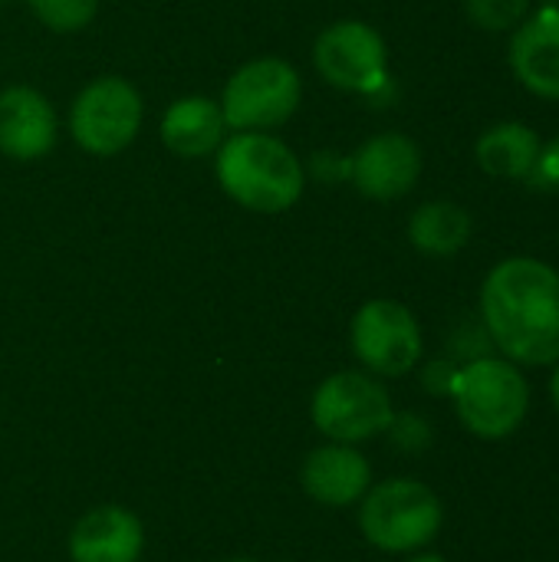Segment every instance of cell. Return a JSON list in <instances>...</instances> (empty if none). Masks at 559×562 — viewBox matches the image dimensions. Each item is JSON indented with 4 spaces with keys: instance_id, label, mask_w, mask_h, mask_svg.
Listing matches in <instances>:
<instances>
[{
    "instance_id": "obj_1",
    "label": "cell",
    "mask_w": 559,
    "mask_h": 562,
    "mask_svg": "<svg viewBox=\"0 0 559 562\" xmlns=\"http://www.w3.org/2000/svg\"><path fill=\"white\" fill-rule=\"evenodd\" d=\"M481 323L514 366H557L559 270L537 257L501 260L481 286Z\"/></svg>"
},
{
    "instance_id": "obj_2",
    "label": "cell",
    "mask_w": 559,
    "mask_h": 562,
    "mask_svg": "<svg viewBox=\"0 0 559 562\" xmlns=\"http://www.w3.org/2000/svg\"><path fill=\"white\" fill-rule=\"evenodd\" d=\"M214 175L221 191L254 214H283L306 188L303 161L270 132H234L224 138L214 158Z\"/></svg>"
},
{
    "instance_id": "obj_3",
    "label": "cell",
    "mask_w": 559,
    "mask_h": 562,
    "mask_svg": "<svg viewBox=\"0 0 559 562\" xmlns=\"http://www.w3.org/2000/svg\"><path fill=\"white\" fill-rule=\"evenodd\" d=\"M451 402L465 431L481 441H504L530 412V385L511 359L484 356L461 366Z\"/></svg>"
},
{
    "instance_id": "obj_4",
    "label": "cell",
    "mask_w": 559,
    "mask_h": 562,
    "mask_svg": "<svg viewBox=\"0 0 559 562\" xmlns=\"http://www.w3.org/2000/svg\"><path fill=\"white\" fill-rule=\"evenodd\" d=\"M445 524L441 497L415 477L372 484L359 501V530L382 553H418Z\"/></svg>"
},
{
    "instance_id": "obj_5",
    "label": "cell",
    "mask_w": 559,
    "mask_h": 562,
    "mask_svg": "<svg viewBox=\"0 0 559 562\" xmlns=\"http://www.w3.org/2000/svg\"><path fill=\"white\" fill-rule=\"evenodd\" d=\"M395 415L389 389L359 369L333 372L320 382L310 402V418L320 435L336 445H362L385 435Z\"/></svg>"
},
{
    "instance_id": "obj_6",
    "label": "cell",
    "mask_w": 559,
    "mask_h": 562,
    "mask_svg": "<svg viewBox=\"0 0 559 562\" xmlns=\"http://www.w3.org/2000/svg\"><path fill=\"white\" fill-rule=\"evenodd\" d=\"M303 82L293 63L260 56L244 63L224 86L221 112L231 132H270L293 119L300 109Z\"/></svg>"
},
{
    "instance_id": "obj_7",
    "label": "cell",
    "mask_w": 559,
    "mask_h": 562,
    "mask_svg": "<svg viewBox=\"0 0 559 562\" xmlns=\"http://www.w3.org/2000/svg\"><path fill=\"white\" fill-rule=\"evenodd\" d=\"M142 115H145L142 95L128 79L99 76L72 99L69 132L82 151L96 158H112L135 142L142 128Z\"/></svg>"
},
{
    "instance_id": "obj_8",
    "label": "cell",
    "mask_w": 559,
    "mask_h": 562,
    "mask_svg": "<svg viewBox=\"0 0 559 562\" xmlns=\"http://www.w3.org/2000/svg\"><path fill=\"white\" fill-rule=\"evenodd\" d=\"M349 342L359 366L376 379H399L422 366L425 339L415 313L399 300H369L356 310Z\"/></svg>"
},
{
    "instance_id": "obj_9",
    "label": "cell",
    "mask_w": 559,
    "mask_h": 562,
    "mask_svg": "<svg viewBox=\"0 0 559 562\" xmlns=\"http://www.w3.org/2000/svg\"><path fill=\"white\" fill-rule=\"evenodd\" d=\"M316 72L343 92L376 99L389 86V46L366 20H336L313 43Z\"/></svg>"
},
{
    "instance_id": "obj_10",
    "label": "cell",
    "mask_w": 559,
    "mask_h": 562,
    "mask_svg": "<svg viewBox=\"0 0 559 562\" xmlns=\"http://www.w3.org/2000/svg\"><path fill=\"white\" fill-rule=\"evenodd\" d=\"M422 178V148L402 132L366 138L349 155V181L369 201L405 198Z\"/></svg>"
},
{
    "instance_id": "obj_11",
    "label": "cell",
    "mask_w": 559,
    "mask_h": 562,
    "mask_svg": "<svg viewBox=\"0 0 559 562\" xmlns=\"http://www.w3.org/2000/svg\"><path fill=\"white\" fill-rule=\"evenodd\" d=\"M56 109L33 86L0 89V155L13 161H40L56 145Z\"/></svg>"
},
{
    "instance_id": "obj_12",
    "label": "cell",
    "mask_w": 559,
    "mask_h": 562,
    "mask_svg": "<svg viewBox=\"0 0 559 562\" xmlns=\"http://www.w3.org/2000/svg\"><path fill=\"white\" fill-rule=\"evenodd\" d=\"M507 63L527 92L559 102V7L537 10L511 33Z\"/></svg>"
},
{
    "instance_id": "obj_13",
    "label": "cell",
    "mask_w": 559,
    "mask_h": 562,
    "mask_svg": "<svg viewBox=\"0 0 559 562\" xmlns=\"http://www.w3.org/2000/svg\"><path fill=\"white\" fill-rule=\"evenodd\" d=\"M300 484L310 501L323 507H353L372 487V464L356 445H323L303 461Z\"/></svg>"
},
{
    "instance_id": "obj_14",
    "label": "cell",
    "mask_w": 559,
    "mask_h": 562,
    "mask_svg": "<svg viewBox=\"0 0 559 562\" xmlns=\"http://www.w3.org/2000/svg\"><path fill=\"white\" fill-rule=\"evenodd\" d=\"M145 553L142 520L119 504H102L82 514L69 533L72 562H138Z\"/></svg>"
},
{
    "instance_id": "obj_15",
    "label": "cell",
    "mask_w": 559,
    "mask_h": 562,
    "mask_svg": "<svg viewBox=\"0 0 559 562\" xmlns=\"http://www.w3.org/2000/svg\"><path fill=\"white\" fill-rule=\"evenodd\" d=\"M227 138L221 102L208 95H181L161 119V142L181 158H208Z\"/></svg>"
},
{
    "instance_id": "obj_16",
    "label": "cell",
    "mask_w": 559,
    "mask_h": 562,
    "mask_svg": "<svg viewBox=\"0 0 559 562\" xmlns=\"http://www.w3.org/2000/svg\"><path fill=\"white\" fill-rule=\"evenodd\" d=\"M540 148H544V142L530 125L497 122L478 138L474 158H478L484 175L517 181V178H530V171L540 158Z\"/></svg>"
},
{
    "instance_id": "obj_17",
    "label": "cell",
    "mask_w": 559,
    "mask_h": 562,
    "mask_svg": "<svg viewBox=\"0 0 559 562\" xmlns=\"http://www.w3.org/2000/svg\"><path fill=\"white\" fill-rule=\"evenodd\" d=\"M471 214L455 201H425L409 221V240L425 257H455L471 240Z\"/></svg>"
},
{
    "instance_id": "obj_18",
    "label": "cell",
    "mask_w": 559,
    "mask_h": 562,
    "mask_svg": "<svg viewBox=\"0 0 559 562\" xmlns=\"http://www.w3.org/2000/svg\"><path fill=\"white\" fill-rule=\"evenodd\" d=\"M534 0H465V13L478 30L488 33H514L530 16Z\"/></svg>"
},
{
    "instance_id": "obj_19",
    "label": "cell",
    "mask_w": 559,
    "mask_h": 562,
    "mask_svg": "<svg viewBox=\"0 0 559 562\" xmlns=\"http://www.w3.org/2000/svg\"><path fill=\"white\" fill-rule=\"evenodd\" d=\"M43 26L53 33H79L92 23L99 0H26Z\"/></svg>"
},
{
    "instance_id": "obj_20",
    "label": "cell",
    "mask_w": 559,
    "mask_h": 562,
    "mask_svg": "<svg viewBox=\"0 0 559 562\" xmlns=\"http://www.w3.org/2000/svg\"><path fill=\"white\" fill-rule=\"evenodd\" d=\"M385 435H389L392 448L402 451V454H422L435 441V431H432L428 418H422L415 412H395L389 428H385Z\"/></svg>"
},
{
    "instance_id": "obj_21",
    "label": "cell",
    "mask_w": 559,
    "mask_h": 562,
    "mask_svg": "<svg viewBox=\"0 0 559 562\" xmlns=\"http://www.w3.org/2000/svg\"><path fill=\"white\" fill-rule=\"evenodd\" d=\"M448 349H451V356H448V359H455L458 366H465V362H474V359L491 356L494 342H491V336H488L484 323H468V326H458V329H455V336H451Z\"/></svg>"
},
{
    "instance_id": "obj_22",
    "label": "cell",
    "mask_w": 559,
    "mask_h": 562,
    "mask_svg": "<svg viewBox=\"0 0 559 562\" xmlns=\"http://www.w3.org/2000/svg\"><path fill=\"white\" fill-rule=\"evenodd\" d=\"M458 372H461V366L455 359H448V356L445 359H428L422 366V389L428 395H435V398H451Z\"/></svg>"
},
{
    "instance_id": "obj_23",
    "label": "cell",
    "mask_w": 559,
    "mask_h": 562,
    "mask_svg": "<svg viewBox=\"0 0 559 562\" xmlns=\"http://www.w3.org/2000/svg\"><path fill=\"white\" fill-rule=\"evenodd\" d=\"M527 181L534 188H544V191H559V135L540 148V158H537Z\"/></svg>"
},
{
    "instance_id": "obj_24",
    "label": "cell",
    "mask_w": 559,
    "mask_h": 562,
    "mask_svg": "<svg viewBox=\"0 0 559 562\" xmlns=\"http://www.w3.org/2000/svg\"><path fill=\"white\" fill-rule=\"evenodd\" d=\"M313 171L320 181L336 184L339 178H349V158L333 155V151H320V155H313Z\"/></svg>"
},
{
    "instance_id": "obj_25",
    "label": "cell",
    "mask_w": 559,
    "mask_h": 562,
    "mask_svg": "<svg viewBox=\"0 0 559 562\" xmlns=\"http://www.w3.org/2000/svg\"><path fill=\"white\" fill-rule=\"evenodd\" d=\"M405 562H448L441 553H428V550H418V553H409Z\"/></svg>"
},
{
    "instance_id": "obj_26",
    "label": "cell",
    "mask_w": 559,
    "mask_h": 562,
    "mask_svg": "<svg viewBox=\"0 0 559 562\" xmlns=\"http://www.w3.org/2000/svg\"><path fill=\"white\" fill-rule=\"evenodd\" d=\"M550 398H554V408H557L559 415V362L557 369H554V379H550Z\"/></svg>"
},
{
    "instance_id": "obj_27",
    "label": "cell",
    "mask_w": 559,
    "mask_h": 562,
    "mask_svg": "<svg viewBox=\"0 0 559 562\" xmlns=\"http://www.w3.org/2000/svg\"><path fill=\"white\" fill-rule=\"evenodd\" d=\"M221 562H264V560H254V557H231V560H221Z\"/></svg>"
},
{
    "instance_id": "obj_28",
    "label": "cell",
    "mask_w": 559,
    "mask_h": 562,
    "mask_svg": "<svg viewBox=\"0 0 559 562\" xmlns=\"http://www.w3.org/2000/svg\"><path fill=\"white\" fill-rule=\"evenodd\" d=\"M0 3H10V0H0Z\"/></svg>"
}]
</instances>
